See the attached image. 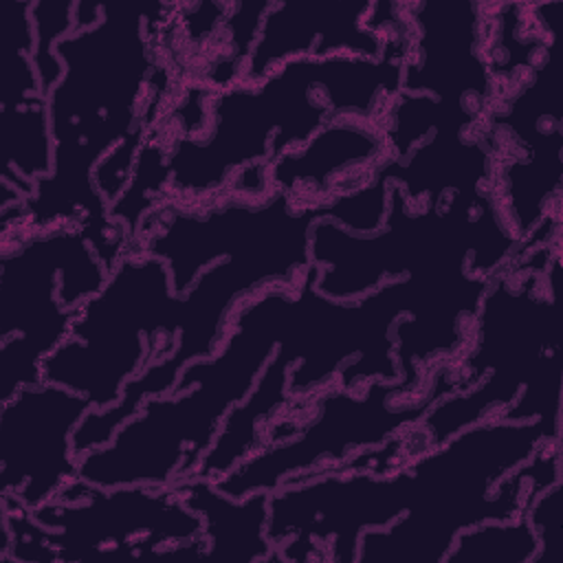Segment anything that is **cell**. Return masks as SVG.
Segmentation results:
<instances>
[{
	"label": "cell",
	"mask_w": 563,
	"mask_h": 563,
	"mask_svg": "<svg viewBox=\"0 0 563 563\" xmlns=\"http://www.w3.org/2000/svg\"><path fill=\"white\" fill-rule=\"evenodd\" d=\"M161 11L158 2H101L97 24L57 42L62 77L46 95L53 169L20 205V231L79 227L108 271L130 251L128 231L110 216L95 169L119 145H141L143 99L156 64L150 18Z\"/></svg>",
	"instance_id": "obj_1"
},
{
	"label": "cell",
	"mask_w": 563,
	"mask_h": 563,
	"mask_svg": "<svg viewBox=\"0 0 563 563\" xmlns=\"http://www.w3.org/2000/svg\"><path fill=\"white\" fill-rule=\"evenodd\" d=\"M411 37L387 35L380 57H292L262 81H233L216 92L202 134L174 141L165 156L167 196L200 200L229 189L246 167L303 145L330 117L378 121L402 92Z\"/></svg>",
	"instance_id": "obj_2"
},
{
	"label": "cell",
	"mask_w": 563,
	"mask_h": 563,
	"mask_svg": "<svg viewBox=\"0 0 563 563\" xmlns=\"http://www.w3.org/2000/svg\"><path fill=\"white\" fill-rule=\"evenodd\" d=\"M400 471L405 512L365 530L354 563H442L462 530L521 515L532 493L561 479V435L537 420L490 416Z\"/></svg>",
	"instance_id": "obj_3"
},
{
	"label": "cell",
	"mask_w": 563,
	"mask_h": 563,
	"mask_svg": "<svg viewBox=\"0 0 563 563\" xmlns=\"http://www.w3.org/2000/svg\"><path fill=\"white\" fill-rule=\"evenodd\" d=\"M559 284V249L543 273L506 266L490 279L453 358L455 391L400 433L405 462L490 416L537 420L561 435Z\"/></svg>",
	"instance_id": "obj_4"
},
{
	"label": "cell",
	"mask_w": 563,
	"mask_h": 563,
	"mask_svg": "<svg viewBox=\"0 0 563 563\" xmlns=\"http://www.w3.org/2000/svg\"><path fill=\"white\" fill-rule=\"evenodd\" d=\"M295 286L242 301L216 354L183 367L172 391L145 398L112 440L79 457V477L101 488L176 486L191 477L227 413L255 387L284 334Z\"/></svg>",
	"instance_id": "obj_5"
},
{
	"label": "cell",
	"mask_w": 563,
	"mask_h": 563,
	"mask_svg": "<svg viewBox=\"0 0 563 563\" xmlns=\"http://www.w3.org/2000/svg\"><path fill=\"white\" fill-rule=\"evenodd\" d=\"M519 251V238L504 220L493 187L479 194L453 191L442 205L413 209L398 185L376 233H352L332 220L310 231L314 286L341 301L358 299L385 282L468 271L495 277Z\"/></svg>",
	"instance_id": "obj_6"
},
{
	"label": "cell",
	"mask_w": 563,
	"mask_h": 563,
	"mask_svg": "<svg viewBox=\"0 0 563 563\" xmlns=\"http://www.w3.org/2000/svg\"><path fill=\"white\" fill-rule=\"evenodd\" d=\"M323 218L321 202L297 205L282 196L220 262L207 266L191 288L180 295L183 321L174 350L150 361L125 385L117 405L90 407L86 411L73 435L77 455L108 444L117 429L141 409L145 398L172 391L185 365L216 354L242 301L271 286H297L312 266V224Z\"/></svg>",
	"instance_id": "obj_7"
},
{
	"label": "cell",
	"mask_w": 563,
	"mask_h": 563,
	"mask_svg": "<svg viewBox=\"0 0 563 563\" xmlns=\"http://www.w3.org/2000/svg\"><path fill=\"white\" fill-rule=\"evenodd\" d=\"M180 321V295L167 264L128 251L103 288L75 310L66 341L42 363V380L92 407H112L150 361L174 350Z\"/></svg>",
	"instance_id": "obj_8"
},
{
	"label": "cell",
	"mask_w": 563,
	"mask_h": 563,
	"mask_svg": "<svg viewBox=\"0 0 563 563\" xmlns=\"http://www.w3.org/2000/svg\"><path fill=\"white\" fill-rule=\"evenodd\" d=\"M108 275L79 227L2 238L0 405L42 383L44 358L66 341L75 310L103 288Z\"/></svg>",
	"instance_id": "obj_9"
},
{
	"label": "cell",
	"mask_w": 563,
	"mask_h": 563,
	"mask_svg": "<svg viewBox=\"0 0 563 563\" xmlns=\"http://www.w3.org/2000/svg\"><path fill=\"white\" fill-rule=\"evenodd\" d=\"M455 391L453 358L429 369L427 389L407 396L398 380H369L361 387L330 385L301 405L308 413L286 440L264 442L213 484L229 497L273 493L279 486L332 471L352 455L383 446L442 396ZM290 416V413H288Z\"/></svg>",
	"instance_id": "obj_10"
},
{
	"label": "cell",
	"mask_w": 563,
	"mask_h": 563,
	"mask_svg": "<svg viewBox=\"0 0 563 563\" xmlns=\"http://www.w3.org/2000/svg\"><path fill=\"white\" fill-rule=\"evenodd\" d=\"M46 563L95 556L205 559L202 519L176 486L101 488L79 477L31 510Z\"/></svg>",
	"instance_id": "obj_11"
},
{
	"label": "cell",
	"mask_w": 563,
	"mask_h": 563,
	"mask_svg": "<svg viewBox=\"0 0 563 563\" xmlns=\"http://www.w3.org/2000/svg\"><path fill=\"white\" fill-rule=\"evenodd\" d=\"M92 405L59 385L22 387L0 405V493L29 510L55 499L79 475L73 435Z\"/></svg>",
	"instance_id": "obj_12"
},
{
	"label": "cell",
	"mask_w": 563,
	"mask_h": 563,
	"mask_svg": "<svg viewBox=\"0 0 563 563\" xmlns=\"http://www.w3.org/2000/svg\"><path fill=\"white\" fill-rule=\"evenodd\" d=\"M411 55L402 68V92L427 95L444 106H475L482 112L495 95V77L482 51V4L409 2Z\"/></svg>",
	"instance_id": "obj_13"
},
{
	"label": "cell",
	"mask_w": 563,
	"mask_h": 563,
	"mask_svg": "<svg viewBox=\"0 0 563 563\" xmlns=\"http://www.w3.org/2000/svg\"><path fill=\"white\" fill-rule=\"evenodd\" d=\"M372 4L369 0L271 2L240 81L257 84L292 57H380L387 37L365 24Z\"/></svg>",
	"instance_id": "obj_14"
},
{
	"label": "cell",
	"mask_w": 563,
	"mask_h": 563,
	"mask_svg": "<svg viewBox=\"0 0 563 563\" xmlns=\"http://www.w3.org/2000/svg\"><path fill=\"white\" fill-rule=\"evenodd\" d=\"M389 156L378 121L330 117L312 139L268 163V189L297 205H319L367 183Z\"/></svg>",
	"instance_id": "obj_15"
},
{
	"label": "cell",
	"mask_w": 563,
	"mask_h": 563,
	"mask_svg": "<svg viewBox=\"0 0 563 563\" xmlns=\"http://www.w3.org/2000/svg\"><path fill=\"white\" fill-rule=\"evenodd\" d=\"M398 185L413 209L442 205L449 194H479L495 183V150L488 136L460 128H438L405 158L389 156L374 174Z\"/></svg>",
	"instance_id": "obj_16"
},
{
	"label": "cell",
	"mask_w": 563,
	"mask_h": 563,
	"mask_svg": "<svg viewBox=\"0 0 563 563\" xmlns=\"http://www.w3.org/2000/svg\"><path fill=\"white\" fill-rule=\"evenodd\" d=\"M183 501L202 519L207 541L205 559L257 563L277 561L275 545L266 537L268 493L246 497L224 495L211 479L191 475L176 484Z\"/></svg>",
	"instance_id": "obj_17"
},
{
	"label": "cell",
	"mask_w": 563,
	"mask_h": 563,
	"mask_svg": "<svg viewBox=\"0 0 563 563\" xmlns=\"http://www.w3.org/2000/svg\"><path fill=\"white\" fill-rule=\"evenodd\" d=\"M563 125L545 128L521 156L506 161L497 176L495 200L512 233L523 242L548 216L559 213Z\"/></svg>",
	"instance_id": "obj_18"
},
{
	"label": "cell",
	"mask_w": 563,
	"mask_h": 563,
	"mask_svg": "<svg viewBox=\"0 0 563 563\" xmlns=\"http://www.w3.org/2000/svg\"><path fill=\"white\" fill-rule=\"evenodd\" d=\"M537 534L526 512L462 530L442 563H534Z\"/></svg>",
	"instance_id": "obj_19"
},
{
	"label": "cell",
	"mask_w": 563,
	"mask_h": 563,
	"mask_svg": "<svg viewBox=\"0 0 563 563\" xmlns=\"http://www.w3.org/2000/svg\"><path fill=\"white\" fill-rule=\"evenodd\" d=\"M75 4L73 0H35L31 7L35 29L33 62L44 95H48L62 77V62L55 46L75 31Z\"/></svg>",
	"instance_id": "obj_20"
},
{
	"label": "cell",
	"mask_w": 563,
	"mask_h": 563,
	"mask_svg": "<svg viewBox=\"0 0 563 563\" xmlns=\"http://www.w3.org/2000/svg\"><path fill=\"white\" fill-rule=\"evenodd\" d=\"M389 187L391 185L385 180L372 176L361 187L321 202L325 220H332L352 233H376L387 218Z\"/></svg>",
	"instance_id": "obj_21"
},
{
	"label": "cell",
	"mask_w": 563,
	"mask_h": 563,
	"mask_svg": "<svg viewBox=\"0 0 563 563\" xmlns=\"http://www.w3.org/2000/svg\"><path fill=\"white\" fill-rule=\"evenodd\" d=\"M561 499H563V482H554L543 490L530 495L523 512L537 534L539 552L534 563L548 559L556 545V537L561 530Z\"/></svg>",
	"instance_id": "obj_22"
}]
</instances>
